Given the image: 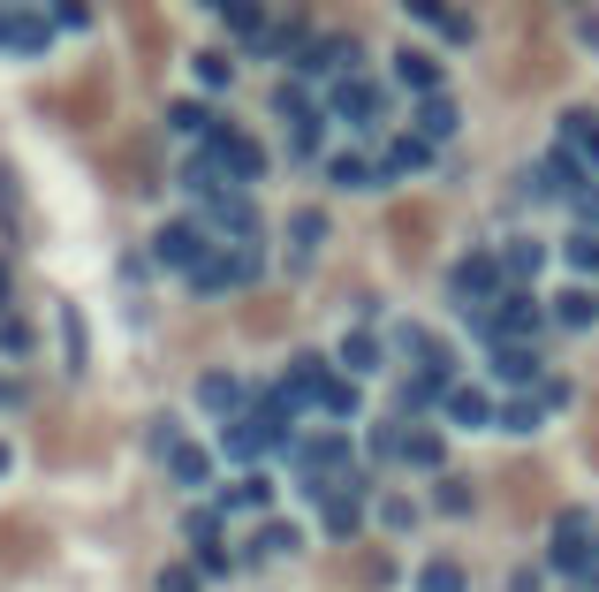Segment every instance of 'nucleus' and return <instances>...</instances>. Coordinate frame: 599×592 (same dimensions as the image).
<instances>
[{"label":"nucleus","instance_id":"nucleus-41","mask_svg":"<svg viewBox=\"0 0 599 592\" xmlns=\"http://www.w3.org/2000/svg\"><path fill=\"white\" fill-rule=\"evenodd\" d=\"M380 524H387V532H410V524H418V502H410V494H387V502H380Z\"/></svg>","mask_w":599,"mask_h":592},{"label":"nucleus","instance_id":"nucleus-32","mask_svg":"<svg viewBox=\"0 0 599 592\" xmlns=\"http://www.w3.org/2000/svg\"><path fill=\"white\" fill-rule=\"evenodd\" d=\"M372 365H380V342L365 335V327L342 335V373H349V381H357V373H372Z\"/></svg>","mask_w":599,"mask_h":592},{"label":"nucleus","instance_id":"nucleus-7","mask_svg":"<svg viewBox=\"0 0 599 592\" xmlns=\"http://www.w3.org/2000/svg\"><path fill=\"white\" fill-rule=\"evenodd\" d=\"M46 46H53V16L23 8V0H0V53H16V61H39Z\"/></svg>","mask_w":599,"mask_h":592},{"label":"nucleus","instance_id":"nucleus-34","mask_svg":"<svg viewBox=\"0 0 599 592\" xmlns=\"http://www.w3.org/2000/svg\"><path fill=\"white\" fill-rule=\"evenodd\" d=\"M266 502H273V486H266V478H236V486L220 494V516H228V509H266Z\"/></svg>","mask_w":599,"mask_h":592},{"label":"nucleus","instance_id":"nucleus-39","mask_svg":"<svg viewBox=\"0 0 599 592\" xmlns=\"http://www.w3.org/2000/svg\"><path fill=\"white\" fill-rule=\"evenodd\" d=\"M418 592H463V562H426Z\"/></svg>","mask_w":599,"mask_h":592},{"label":"nucleus","instance_id":"nucleus-12","mask_svg":"<svg viewBox=\"0 0 599 592\" xmlns=\"http://www.w3.org/2000/svg\"><path fill=\"white\" fill-rule=\"evenodd\" d=\"M266 448H281V441H273L251 411H243V418H228V433H220V456H228V464H258Z\"/></svg>","mask_w":599,"mask_h":592},{"label":"nucleus","instance_id":"nucleus-42","mask_svg":"<svg viewBox=\"0 0 599 592\" xmlns=\"http://www.w3.org/2000/svg\"><path fill=\"white\" fill-rule=\"evenodd\" d=\"M61 349H69V373L84 365V319H77V304L61 312Z\"/></svg>","mask_w":599,"mask_h":592},{"label":"nucleus","instance_id":"nucleus-26","mask_svg":"<svg viewBox=\"0 0 599 592\" xmlns=\"http://www.w3.org/2000/svg\"><path fill=\"white\" fill-rule=\"evenodd\" d=\"M168 129H174V137H206V129H213V107H206V99H174Z\"/></svg>","mask_w":599,"mask_h":592},{"label":"nucleus","instance_id":"nucleus-3","mask_svg":"<svg viewBox=\"0 0 599 592\" xmlns=\"http://www.w3.org/2000/svg\"><path fill=\"white\" fill-rule=\"evenodd\" d=\"M289 464H297L303 494H327V486L349 471V441L342 433H303V441H289Z\"/></svg>","mask_w":599,"mask_h":592},{"label":"nucleus","instance_id":"nucleus-37","mask_svg":"<svg viewBox=\"0 0 599 592\" xmlns=\"http://www.w3.org/2000/svg\"><path fill=\"white\" fill-rule=\"evenodd\" d=\"M539 418H547V403H539V395H516L509 411H501V425H509V433H539Z\"/></svg>","mask_w":599,"mask_h":592},{"label":"nucleus","instance_id":"nucleus-19","mask_svg":"<svg viewBox=\"0 0 599 592\" xmlns=\"http://www.w3.org/2000/svg\"><path fill=\"white\" fill-rule=\"evenodd\" d=\"M168 471H174V486H206V478H213V456H206V448H190V441H174Z\"/></svg>","mask_w":599,"mask_h":592},{"label":"nucleus","instance_id":"nucleus-20","mask_svg":"<svg viewBox=\"0 0 599 592\" xmlns=\"http://www.w3.org/2000/svg\"><path fill=\"white\" fill-rule=\"evenodd\" d=\"M539 266H547V244H539V236H516L509 251H501V274H509V282H531Z\"/></svg>","mask_w":599,"mask_h":592},{"label":"nucleus","instance_id":"nucleus-10","mask_svg":"<svg viewBox=\"0 0 599 592\" xmlns=\"http://www.w3.org/2000/svg\"><path fill=\"white\" fill-rule=\"evenodd\" d=\"M531 190H539V198H577V190H592V175L577 168L569 152H547V160L531 168Z\"/></svg>","mask_w":599,"mask_h":592},{"label":"nucleus","instance_id":"nucleus-21","mask_svg":"<svg viewBox=\"0 0 599 592\" xmlns=\"http://www.w3.org/2000/svg\"><path fill=\"white\" fill-rule=\"evenodd\" d=\"M327 175H335L342 190H365V182H380V160H372V152H335Z\"/></svg>","mask_w":599,"mask_h":592},{"label":"nucleus","instance_id":"nucleus-44","mask_svg":"<svg viewBox=\"0 0 599 592\" xmlns=\"http://www.w3.org/2000/svg\"><path fill=\"white\" fill-rule=\"evenodd\" d=\"M342 570H357V585H387V578H395L387 554H357V562H342Z\"/></svg>","mask_w":599,"mask_h":592},{"label":"nucleus","instance_id":"nucleus-35","mask_svg":"<svg viewBox=\"0 0 599 592\" xmlns=\"http://www.w3.org/2000/svg\"><path fill=\"white\" fill-rule=\"evenodd\" d=\"M402 464L440 471V433H402Z\"/></svg>","mask_w":599,"mask_h":592},{"label":"nucleus","instance_id":"nucleus-36","mask_svg":"<svg viewBox=\"0 0 599 592\" xmlns=\"http://www.w3.org/2000/svg\"><path fill=\"white\" fill-rule=\"evenodd\" d=\"M432 502L448 509V516H471V509H478V486H471V478H440V494H432Z\"/></svg>","mask_w":599,"mask_h":592},{"label":"nucleus","instance_id":"nucleus-16","mask_svg":"<svg viewBox=\"0 0 599 592\" xmlns=\"http://www.w3.org/2000/svg\"><path fill=\"white\" fill-rule=\"evenodd\" d=\"M251 53H266V61H281V53H289V61H297V53H303V16H273V31H258Z\"/></svg>","mask_w":599,"mask_h":592},{"label":"nucleus","instance_id":"nucleus-18","mask_svg":"<svg viewBox=\"0 0 599 592\" xmlns=\"http://www.w3.org/2000/svg\"><path fill=\"white\" fill-rule=\"evenodd\" d=\"M493 373L501 381H539V349L531 342H493Z\"/></svg>","mask_w":599,"mask_h":592},{"label":"nucleus","instance_id":"nucleus-48","mask_svg":"<svg viewBox=\"0 0 599 592\" xmlns=\"http://www.w3.org/2000/svg\"><path fill=\"white\" fill-rule=\"evenodd\" d=\"M0 228H16V175H8V160H0Z\"/></svg>","mask_w":599,"mask_h":592},{"label":"nucleus","instance_id":"nucleus-6","mask_svg":"<svg viewBox=\"0 0 599 592\" xmlns=\"http://www.w3.org/2000/svg\"><path fill=\"white\" fill-rule=\"evenodd\" d=\"M152 258H160L168 274H182V282H190V274L213 258V236H206V220H168V228L152 236Z\"/></svg>","mask_w":599,"mask_h":592},{"label":"nucleus","instance_id":"nucleus-13","mask_svg":"<svg viewBox=\"0 0 599 592\" xmlns=\"http://www.w3.org/2000/svg\"><path fill=\"white\" fill-rule=\"evenodd\" d=\"M198 403H206L213 418H243V411H251V387L236 381V373H206V381H198Z\"/></svg>","mask_w":599,"mask_h":592},{"label":"nucleus","instance_id":"nucleus-24","mask_svg":"<svg viewBox=\"0 0 599 592\" xmlns=\"http://www.w3.org/2000/svg\"><path fill=\"white\" fill-rule=\"evenodd\" d=\"M418 137H426V145H440V137H456V107H448L440 91H432V99H418Z\"/></svg>","mask_w":599,"mask_h":592},{"label":"nucleus","instance_id":"nucleus-31","mask_svg":"<svg viewBox=\"0 0 599 592\" xmlns=\"http://www.w3.org/2000/svg\"><path fill=\"white\" fill-rule=\"evenodd\" d=\"M220 16H228V31H236V39L251 46L258 31H266V23H273V16H266V8H258V0H228V8H220Z\"/></svg>","mask_w":599,"mask_h":592},{"label":"nucleus","instance_id":"nucleus-33","mask_svg":"<svg viewBox=\"0 0 599 592\" xmlns=\"http://www.w3.org/2000/svg\"><path fill=\"white\" fill-rule=\"evenodd\" d=\"M555 319H561V327H599V296L592 289H569L555 304Z\"/></svg>","mask_w":599,"mask_h":592},{"label":"nucleus","instance_id":"nucleus-23","mask_svg":"<svg viewBox=\"0 0 599 592\" xmlns=\"http://www.w3.org/2000/svg\"><path fill=\"white\" fill-rule=\"evenodd\" d=\"M448 418L456 425H486L493 418V395H486V387H448Z\"/></svg>","mask_w":599,"mask_h":592},{"label":"nucleus","instance_id":"nucleus-25","mask_svg":"<svg viewBox=\"0 0 599 592\" xmlns=\"http://www.w3.org/2000/svg\"><path fill=\"white\" fill-rule=\"evenodd\" d=\"M190 77H198V91H228V85H236V61H228V53H213V46H206V53L190 61Z\"/></svg>","mask_w":599,"mask_h":592},{"label":"nucleus","instance_id":"nucleus-28","mask_svg":"<svg viewBox=\"0 0 599 592\" xmlns=\"http://www.w3.org/2000/svg\"><path fill=\"white\" fill-rule=\"evenodd\" d=\"M319 236H327V220H319V213H297V220H289V266H303V258L319 251Z\"/></svg>","mask_w":599,"mask_h":592},{"label":"nucleus","instance_id":"nucleus-51","mask_svg":"<svg viewBox=\"0 0 599 592\" xmlns=\"http://www.w3.org/2000/svg\"><path fill=\"white\" fill-rule=\"evenodd\" d=\"M577 220H585V228H599V190H577Z\"/></svg>","mask_w":599,"mask_h":592},{"label":"nucleus","instance_id":"nucleus-9","mask_svg":"<svg viewBox=\"0 0 599 592\" xmlns=\"http://www.w3.org/2000/svg\"><path fill=\"white\" fill-rule=\"evenodd\" d=\"M357 69V39L349 31H327V39H303V53H297V77L311 85V77H349Z\"/></svg>","mask_w":599,"mask_h":592},{"label":"nucleus","instance_id":"nucleus-11","mask_svg":"<svg viewBox=\"0 0 599 592\" xmlns=\"http://www.w3.org/2000/svg\"><path fill=\"white\" fill-rule=\"evenodd\" d=\"M561 152H569L585 175H599V115L569 107V115H561Z\"/></svg>","mask_w":599,"mask_h":592},{"label":"nucleus","instance_id":"nucleus-50","mask_svg":"<svg viewBox=\"0 0 599 592\" xmlns=\"http://www.w3.org/2000/svg\"><path fill=\"white\" fill-rule=\"evenodd\" d=\"M577 39H585V46L599 53V8H592V0H585V16H577Z\"/></svg>","mask_w":599,"mask_h":592},{"label":"nucleus","instance_id":"nucleus-49","mask_svg":"<svg viewBox=\"0 0 599 592\" xmlns=\"http://www.w3.org/2000/svg\"><path fill=\"white\" fill-rule=\"evenodd\" d=\"M198 570L206 578H228V547H198Z\"/></svg>","mask_w":599,"mask_h":592},{"label":"nucleus","instance_id":"nucleus-43","mask_svg":"<svg viewBox=\"0 0 599 592\" xmlns=\"http://www.w3.org/2000/svg\"><path fill=\"white\" fill-rule=\"evenodd\" d=\"M53 31H91V0H53Z\"/></svg>","mask_w":599,"mask_h":592},{"label":"nucleus","instance_id":"nucleus-14","mask_svg":"<svg viewBox=\"0 0 599 592\" xmlns=\"http://www.w3.org/2000/svg\"><path fill=\"white\" fill-rule=\"evenodd\" d=\"M426 168H432V145L418 137V129L387 137V152H380V175H426Z\"/></svg>","mask_w":599,"mask_h":592},{"label":"nucleus","instance_id":"nucleus-22","mask_svg":"<svg viewBox=\"0 0 599 592\" xmlns=\"http://www.w3.org/2000/svg\"><path fill=\"white\" fill-rule=\"evenodd\" d=\"M448 387H456V381H440V373H410V381H402V418H410V411H432V403H448Z\"/></svg>","mask_w":599,"mask_h":592},{"label":"nucleus","instance_id":"nucleus-17","mask_svg":"<svg viewBox=\"0 0 599 592\" xmlns=\"http://www.w3.org/2000/svg\"><path fill=\"white\" fill-rule=\"evenodd\" d=\"M410 16H418V23H432V31H440V39H471V16H463V8H448V0H410Z\"/></svg>","mask_w":599,"mask_h":592},{"label":"nucleus","instance_id":"nucleus-46","mask_svg":"<svg viewBox=\"0 0 599 592\" xmlns=\"http://www.w3.org/2000/svg\"><path fill=\"white\" fill-rule=\"evenodd\" d=\"M569 266H585V274L599 282V236H592V228H585V236H569Z\"/></svg>","mask_w":599,"mask_h":592},{"label":"nucleus","instance_id":"nucleus-27","mask_svg":"<svg viewBox=\"0 0 599 592\" xmlns=\"http://www.w3.org/2000/svg\"><path fill=\"white\" fill-rule=\"evenodd\" d=\"M273 115H281V122H311V115H319V107H311V85L289 77V85L273 91Z\"/></svg>","mask_w":599,"mask_h":592},{"label":"nucleus","instance_id":"nucleus-45","mask_svg":"<svg viewBox=\"0 0 599 592\" xmlns=\"http://www.w3.org/2000/svg\"><path fill=\"white\" fill-rule=\"evenodd\" d=\"M206 585V570L198 562H174V570H160V592H198Z\"/></svg>","mask_w":599,"mask_h":592},{"label":"nucleus","instance_id":"nucleus-54","mask_svg":"<svg viewBox=\"0 0 599 592\" xmlns=\"http://www.w3.org/2000/svg\"><path fill=\"white\" fill-rule=\"evenodd\" d=\"M0 471H8V441H0Z\"/></svg>","mask_w":599,"mask_h":592},{"label":"nucleus","instance_id":"nucleus-1","mask_svg":"<svg viewBox=\"0 0 599 592\" xmlns=\"http://www.w3.org/2000/svg\"><path fill=\"white\" fill-rule=\"evenodd\" d=\"M198 152H206V160H213V168L228 175L236 190H251L258 175H266V152H258V137H251V129H236V122H213Z\"/></svg>","mask_w":599,"mask_h":592},{"label":"nucleus","instance_id":"nucleus-4","mask_svg":"<svg viewBox=\"0 0 599 592\" xmlns=\"http://www.w3.org/2000/svg\"><path fill=\"white\" fill-rule=\"evenodd\" d=\"M327 115H335L342 129H357V137H365V129H380L387 91H380V85H365V77L349 69V77H335V85H327Z\"/></svg>","mask_w":599,"mask_h":592},{"label":"nucleus","instance_id":"nucleus-55","mask_svg":"<svg viewBox=\"0 0 599 592\" xmlns=\"http://www.w3.org/2000/svg\"><path fill=\"white\" fill-rule=\"evenodd\" d=\"M206 8H228V0H206Z\"/></svg>","mask_w":599,"mask_h":592},{"label":"nucleus","instance_id":"nucleus-40","mask_svg":"<svg viewBox=\"0 0 599 592\" xmlns=\"http://www.w3.org/2000/svg\"><path fill=\"white\" fill-rule=\"evenodd\" d=\"M190 547H220V509H190Z\"/></svg>","mask_w":599,"mask_h":592},{"label":"nucleus","instance_id":"nucleus-5","mask_svg":"<svg viewBox=\"0 0 599 592\" xmlns=\"http://www.w3.org/2000/svg\"><path fill=\"white\" fill-rule=\"evenodd\" d=\"M198 220H206V236H213V244H258L251 190H213V198L198 206Z\"/></svg>","mask_w":599,"mask_h":592},{"label":"nucleus","instance_id":"nucleus-52","mask_svg":"<svg viewBox=\"0 0 599 592\" xmlns=\"http://www.w3.org/2000/svg\"><path fill=\"white\" fill-rule=\"evenodd\" d=\"M8 304H16V266L0 258V312H8Z\"/></svg>","mask_w":599,"mask_h":592},{"label":"nucleus","instance_id":"nucleus-8","mask_svg":"<svg viewBox=\"0 0 599 592\" xmlns=\"http://www.w3.org/2000/svg\"><path fill=\"white\" fill-rule=\"evenodd\" d=\"M501 282H509V274H501V258L471 251L463 266H456V274H448V296H456V304H478V312H486V304L501 296Z\"/></svg>","mask_w":599,"mask_h":592},{"label":"nucleus","instance_id":"nucleus-29","mask_svg":"<svg viewBox=\"0 0 599 592\" xmlns=\"http://www.w3.org/2000/svg\"><path fill=\"white\" fill-rule=\"evenodd\" d=\"M297 524H258V540H251V562H273V554H297Z\"/></svg>","mask_w":599,"mask_h":592},{"label":"nucleus","instance_id":"nucleus-53","mask_svg":"<svg viewBox=\"0 0 599 592\" xmlns=\"http://www.w3.org/2000/svg\"><path fill=\"white\" fill-rule=\"evenodd\" d=\"M16 395H23V387L8 381V373H0V411H8V403H16Z\"/></svg>","mask_w":599,"mask_h":592},{"label":"nucleus","instance_id":"nucleus-30","mask_svg":"<svg viewBox=\"0 0 599 592\" xmlns=\"http://www.w3.org/2000/svg\"><path fill=\"white\" fill-rule=\"evenodd\" d=\"M31 319H23V312H16V304H8V312H0V357H31Z\"/></svg>","mask_w":599,"mask_h":592},{"label":"nucleus","instance_id":"nucleus-15","mask_svg":"<svg viewBox=\"0 0 599 592\" xmlns=\"http://www.w3.org/2000/svg\"><path fill=\"white\" fill-rule=\"evenodd\" d=\"M395 85H410L418 99H432V91H440V61H432L426 46H402V53H395Z\"/></svg>","mask_w":599,"mask_h":592},{"label":"nucleus","instance_id":"nucleus-47","mask_svg":"<svg viewBox=\"0 0 599 592\" xmlns=\"http://www.w3.org/2000/svg\"><path fill=\"white\" fill-rule=\"evenodd\" d=\"M372 456H402V418H387L380 433H372Z\"/></svg>","mask_w":599,"mask_h":592},{"label":"nucleus","instance_id":"nucleus-2","mask_svg":"<svg viewBox=\"0 0 599 592\" xmlns=\"http://www.w3.org/2000/svg\"><path fill=\"white\" fill-rule=\"evenodd\" d=\"M190 289H198V296H243V289H258V244H213V258L190 274Z\"/></svg>","mask_w":599,"mask_h":592},{"label":"nucleus","instance_id":"nucleus-38","mask_svg":"<svg viewBox=\"0 0 599 592\" xmlns=\"http://www.w3.org/2000/svg\"><path fill=\"white\" fill-rule=\"evenodd\" d=\"M319 137H327L319 115H311V122H289V152H297V160H319Z\"/></svg>","mask_w":599,"mask_h":592}]
</instances>
